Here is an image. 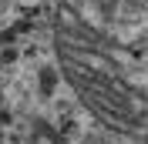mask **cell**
<instances>
[{
    "label": "cell",
    "mask_w": 148,
    "mask_h": 144,
    "mask_svg": "<svg viewBox=\"0 0 148 144\" xmlns=\"http://www.w3.org/2000/svg\"><path fill=\"white\" fill-rule=\"evenodd\" d=\"M57 40L81 101L148 144V0H71Z\"/></svg>",
    "instance_id": "1"
}]
</instances>
